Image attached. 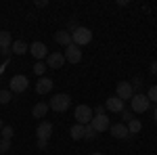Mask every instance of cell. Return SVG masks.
<instances>
[{
	"instance_id": "obj_1",
	"label": "cell",
	"mask_w": 157,
	"mask_h": 155,
	"mask_svg": "<svg viewBox=\"0 0 157 155\" xmlns=\"http://www.w3.org/2000/svg\"><path fill=\"white\" fill-rule=\"evenodd\" d=\"M69 105H71V96L65 95V92H59V95H55L52 99H50L48 109L57 111V113H63V111H67V109H69Z\"/></svg>"
},
{
	"instance_id": "obj_2",
	"label": "cell",
	"mask_w": 157,
	"mask_h": 155,
	"mask_svg": "<svg viewBox=\"0 0 157 155\" xmlns=\"http://www.w3.org/2000/svg\"><path fill=\"white\" fill-rule=\"evenodd\" d=\"M90 40H92V32H90L88 27H82V25H80L75 32H71V44H75V46L82 48V46H86Z\"/></svg>"
},
{
	"instance_id": "obj_3",
	"label": "cell",
	"mask_w": 157,
	"mask_h": 155,
	"mask_svg": "<svg viewBox=\"0 0 157 155\" xmlns=\"http://www.w3.org/2000/svg\"><path fill=\"white\" fill-rule=\"evenodd\" d=\"M151 107V101L147 99V95H134L130 99V111L132 113H145Z\"/></svg>"
},
{
	"instance_id": "obj_4",
	"label": "cell",
	"mask_w": 157,
	"mask_h": 155,
	"mask_svg": "<svg viewBox=\"0 0 157 155\" xmlns=\"http://www.w3.org/2000/svg\"><path fill=\"white\" fill-rule=\"evenodd\" d=\"M27 86H29V80H27V76L23 73H17V76H13L11 82H9V90H11L13 95L17 92V95H21L27 90Z\"/></svg>"
},
{
	"instance_id": "obj_5",
	"label": "cell",
	"mask_w": 157,
	"mask_h": 155,
	"mask_svg": "<svg viewBox=\"0 0 157 155\" xmlns=\"http://www.w3.org/2000/svg\"><path fill=\"white\" fill-rule=\"evenodd\" d=\"M73 118H75V124L86 126V124H90V122H92L94 113H92V109L88 107V105H78L75 111H73Z\"/></svg>"
},
{
	"instance_id": "obj_6",
	"label": "cell",
	"mask_w": 157,
	"mask_h": 155,
	"mask_svg": "<svg viewBox=\"0 0 157 155\" xmlns=\"http://www.w3.org/2000/svg\"><path fill=\"white\" fill-rule=\"evenodd\" d=\"M115 96L121 101H130L134 96V88L130 82H117L115 84Z\"/></svg>"
},
{
	"instance_id": "obj_7",
	"label": "cell",
	"mask_w": 157,
	"mask_h": 155,
	"mask_svg": "<svg viewBox=\"0 0 157 155\" xmlns=\"http://www.w3.org/2000/svg\"><path fill=\"white\" fill-rule=\"evenodd\" d=\"M63 57H65L67 63H80V61H82V48L75 46V44H69V46L65 48Z\"/></svg>"
},
{
	"instance_id": "obj_8",
	"label": "cell",
	"mask_w": 157,
	"mask_h": 155,
	"mask_svg": "<svg viewBox=\"0 0 157 155\" xmlns=\"http://www.w3.org/2000/svg\"><path fill=\"white\" fill-rule=\"evenodd\" d=\"M29 52L34 55L36 61H42V59L48 57V48H46L44 42H32V44H29Z\"/></svg>"
},
{
	"instance_id": "obj_9",
	"label": "cell",
	"mask_w": 157,
	"mask_h": 155,
	"mask_svg": "<svg viewBox=\"0 0 157 155\" xmlns=\"http://www.w3.org/2000/svg\"><path fill=\"white\" fill-rule=\"evenodd\" d=\"M90 126L97 130V134H101V132L109 130V126H111V122H109V118L103 113V115H94L92 118V122H90Z\"/></svg>"
},
{
	"instance_id": "obj_10",
	"label": "cell",
	"mask_w": 157,
	"mask_h": 155,
	"mask_svg": "<svg viewBox=\"0 0 157 155\" xmlns=\"http://www.w3.org/2000/svg\"><path fill=\"white\" fill-rule=\"evenodd\" d=\"M65 65V57L63 52H50L46 57V67H52V69H61Z\"/></svg>"
},
{
	"instance_id": "obj_11",
	"label": "cell",
	"mask_w": 157,
	"mask_h": 155,
	"mask_svg": "<svg viewBox=\"0 0 157 155\" xmlns=\"http://www.w3.org/2000/svg\"><path fill=\"white\" fill-rule=\"evenodd\" d=\"M105 109L111 111V113H121L126 107H124V101H121V99H117V96H109L107 101H105Z\"/></svg>"
},
{
	"instance_id": "obj_12",
	"label": "cell",
	"mask_w": 157,
	"mask_h": 155,
	"mask_svg": "<svg viewBox=\"0 0 157 155\" xmlns=\"http://www.w3.org/2000/svg\"><path fill=\"white\" fill-rule=\"evenodd\" d=\"M50 134H52V124L50 122H40L38 128H36V136L40 141H48Z\"/></svg>"
},
{
	"instance_id": "obj_13",
	"label": "cell",
	"mask_w": 157,
	"mask_h": 155,
	"mask_svg": "<svg viewBox=\"0 0 157 155\" xmlns=\"http://www.w3.org/2000/svg\"><path fill=\"white\" fill-rule=\"evenodd\" d=\"M52 86H55V84H52V80L42 76V78L36 82V92H38V95H48L50 90H52Z\"/></svg>"
},
{
	"instance_id": "obj_14",
	"label": "cell",
	"mask_w": 157,
	"mask_h": 155,
	"mask_svg": "<svg viewBox=\"0 0 157 155\" xmlns=\"http://www.w3.org/2000/svg\"><path fill=\"white\" fill-rule=\"evenodd\" d=\"M55 42H57V44H61V46H69V44H71V34H69V32H67V29H59V32H57V34H55Z\"/></svg>"
},
{
	"instance_id": "obj_15",
	"label": "cell",
	"mask_w": 157,
	"mask_h": 155,
	"mask_svg": "<svg viewBox=\"0 0 157 155\" xmlns=\"http://www.w3.org/2000/svg\"><path fill=\"white\" fill-rule=\"evenodd\" d=\"M109 132L115 138H126L128 136V126L126 124H113V126H109Z\"/></svg>"
},
{
	"instance_id": "obj_16",
	"label": "cell",
	"mask_w": 157,
	"mask_h": 155,
	"mask_svg": "<svg viewBox=\"0 0 157 155\" xmlns=\"http://www.w3.org/2000/svg\"><path fill=\"white\" fill-rule=\"evenodd\" d=\"M27 50H29V46L25 44L23 40H15L11 44V52H15V55H25Z\"/></svg>"
},
{
	"instance_id": "obj_17",
	"label": "cell",
	"mask_w": 157,
	"mask_h": 155,
	"mask_svg": "<svg viewBox=\"0 0 157 155\" xmlns=\"http://www.w3.org/2000/svg\"><path fill=\"white\" fill-rule=\"evenodd\" d=\"M48 113V103H38V105H34V109H32V115L34 118H44Z\"/></svg>"
},
{
	"instance_id": "obj_18",
	"label": "cell",
	"mask_w": 157,
	"mask_h": 155,
	"mask_svg": "<svg viewBox=\"0 0 157 155\" xmlns=\"http://www.w3.org/2000/svg\"><path fill=\"white\" fill-rule=\"evenodd\" d=\"M69 136H71L73 141L84 138V126H82V124H73L71 128H69Z\"/></svg>"
},
{
	"instance_id": "obj_19",
	"label": "cell",
	"mask_w": 157,
	"mask_h": 155,
	"mask_svg": "<svg viewBox=\"0 0 157 155\" xmlns=\"http://www.w3.org/2000/svg\"><path fill=\"white\" fill-rule=\"evenodd\" d=\"M13 44V38L9 32H0V50H9Z\"/></svg>"
},
{
	"instance_id": "obj_20",
	"label": "cell",
	"mask_w": 157,
	"mask_h": 155,
	"mask_svg": "<svg viewBox=\"0 0 157 155\" xmlns=\"http://www.w3.org/2000/svg\"><path fill=\"white\" fill-rule=\"evenodd\" d=\"M126 126H128V134H138V132L143 130V124H140V119H136V118L130 119Z\"/></svg>"
},
{
	"instance_id": "obj_21",
	"label": "cell",
	"mask_w": 157,
	"mask_h": 155,
	"mask_svg": "<svg viewBox=\"0 0 157 155\" xmlns=\"http://www.w3.org/2000/svg\"><path fill=\"white\" fill-rule=\"evenodd\" d=\"M84 138H86V141H92V138H97V130H94L90 124H86V126H84Z\"/></svg>"
},
{
	"instance_id": "obj_22",
	"label": "cell",
	"mask_w": 157,
	"mask_h": 155,
	"mask_svg": "<svg viewBox=\"0 0 157 155\" xmlns=\"http://www.w3.org/2000/svg\"><path fill=\"white\" fill-rule=\"evenodd\" d=\"M11 99H13V92H11V90H0V105L11 103Z\"/></svg>"
},
{
	"instance_id": "obj_23",
	"label": "cell",
	"mask_w": 157,
	"mask_h": 155,
	"mask_svg": "<svg viewBox=\"0 0 157 155\" xmlns=\"http://www.w3.org/2000/svg\"><path fill=\"white\" fill-rule=\"evenodd\" d=\"M44 72H46V63H42V61H36V65H34V73L36 76H44Z\"/></svg>"
},
{
	"instance_id": "obj_24",
	"label": "cell",
	"mask_w": 157,
	"mask_h": 155,
	"mask_svg": "<svg viewBox=\"0 0 157 155\" xmlns=\"http://www.w3.org/2000/svg\"><path fill=\"white\" fill-rule=\"evenodd\" d=\"M13 134H15V130H13L11 126H4V128L0 130V138H6V141H11Z\"/></svg>"
},
{
	"instance_id": "obj_25",
	"label": "cell",
	"mask_w": 157,
	"mask_h": 155,
	"mask_svg": "<svg viewBox=\"0 0 157 155\" xmlns=\"http://www.w3.org/2000/svg\"><path fill=\"white\" fill-rule=\"evenodd\" d=\"M147 99H149L151 103H157V86H151V88H149V92H147Z\"/></svg>"
},
{
	"instance_id": "obj_26",
	"label": "cell",
	"mask_w": 157,
	"mask_h": 155,
	"mask_svg": "<svg viewBox=\"0 0 157 155\" xmlns=\"http://www.w3.org/2000/svg\"><path fill=\"white\" fill-rule=\"evenodd\" d=\"M130 119H134V113H132V111H126V109H124V111H121V124H128Z\"/></svg>"
},
{
	"instance_id": "obj_27",
	"label": "cell",
	"mask_w": 157,
	"mask_h": 155,
	"mask_svg": "<svg viewBox=\"0 0 157 155\" xmlns=\"http://www.w3.org/2000/svg\"><path fill=\"white\" fill-rule=\"evenodd\" d=\"M11 149V141H6V138H0V153H6Z\"/></svg>"
},
{
	"instance_id": "obj_28",
	"label": "cell",
	"mask_w": 157,
	"mask_h": 155,
	"mask_svg": "<svg viewBox=\"0 0 157 155\" xmlns=\"http://www.w3.org/2000/svg\"><path fill=\"white\" fill-rule=\"evenodd\" d=\"M78 27H80V23H78L75 19H71V21H69V29H67V32L71 34V32H75V29H78Z\"/></svg>"
},
{
	"instance_id": "obj_29",
	"label": "cell",
	"mask_w": 157,
	"mask_h": 155,
	"mask_svg": "<svg viewBox=\"0 0 157 155\" xmlns=\"http://www.w3.org/2000/svg\"><path fill=\"white\" fill-rule=\"evenodd\" d=\"M46 147H48V141H40L38 138V149H46Z\"/></svg>"
},
{
	"instance_id": "obj_30",
	"label": "cell",
	"mask_w": 157,
	"mask_h": 155,
	"mask_svg": "<svg viewBox=\"0 0 157 155\" xmlns=\"http://www.w3.org/2000/svg\"><path fill=\"white\" fill-rule=\"evenodd\" d=\"M34 4H36L38 9H44V6H46V0H36Z\"/></svg>"
},
{
	"instance_id": "obj_31",
	"label": "cell",
	"mask_w": 157,
	"mask_h": 155,
	"mask_svg": "<svg viewBox=\"0 0 157 155\" xmlns=\"http://www.w3.org/2000/svg\"><path fill=\"white\" fill-rule=\"evenodd\" d=\"M94 111H97V115H103V113H105V111H107V109L103 107V105H98V107L94 109Z\"/></svg>"
},
{
	"instance_id": "obj_32",
	"label": "cell",
	"mask_w": 157,
	"mask_h": 155,
	"mask_svg": "<svg viewBox=\"0 0 157 155\" xmlns=\"http://www.w3.org/2000/svg\"><path fill=\"white\" fill-rule=\"evenodd\" d=\"M151 73H157V61L151 63Z\"/></svg>"
},
{
	"instance_id": "obj_33",
	"label": "cell",
	"mask_w": 157,
	"mask_h": 155,
	"mask_svg": "<svg viewBox=\"0 0 157 155\" xmlns=\"http://www.w3.org/2000/svg\"><path fill=\"white\" fill-rule=\"evenodd\" d=\"M117 6H128V0H117Z\"/></svg>"
},
{
	"instance_id": "obj_34",
	"label": "cell",
	"mask_w": 157,
	"mask_h": 155,
	"mask_svg": "<svg viewBox=\"0 0 157 155\" xmlns=\"http://www.w3.org/2000/svg\"><path fill=\"white\" fill-rule=\"evenodd\" d=\"M153 119H155V124H157V107L153 109Z\"/></svg>"
},
{
	"instance_id": "obj_35",
	"label": "cell",
	"mask_w": 157,
	"mask_h": 155,
	"mask_svg": "<svg viewBox=\"0 0 157 155\" xmlns=\"http://www.w3.org/2000/svg\"><path fill=\"white\" fill-rule=\"evenodd\" d=\"M2 128H4V122H2V118H0V130H2Z\"/></svg>"
},
{
	"instance_id": "obj_36",
	"label": "cell",
	"mask_w": 157,
	"mask_h": 155,
	"mask_svg": "<svg viewBox=\"0 0 157 155\" xmlns=\"http://www.w3.org/2000/svg\"><path fill=\"white\" fill-rule=\"evenodd\" d=\"M92 155H105V153H98V151H97V153H92Z\"/></svg>"
}]
</instances>
